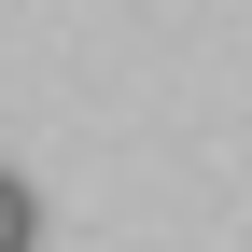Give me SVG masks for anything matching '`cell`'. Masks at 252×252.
Returning a JSON list of instances; mask_svg holds the SVG:
<instances>
[{
    "label": "cell",
    "mask_w": 252,
    "mask_h": 252,
    "mask_svg": "<svg viewBox=\"0 0 252 252\" xmlns=\"http://www.w3.org/2000/svg\"><path fill=\"white\" fill-rule=\"evenodd\" d=\"M0 252H42V196H28L14 168H0Z\"/></svg>",
    "instance_id": "6da1fadb"
}]
</instances>
